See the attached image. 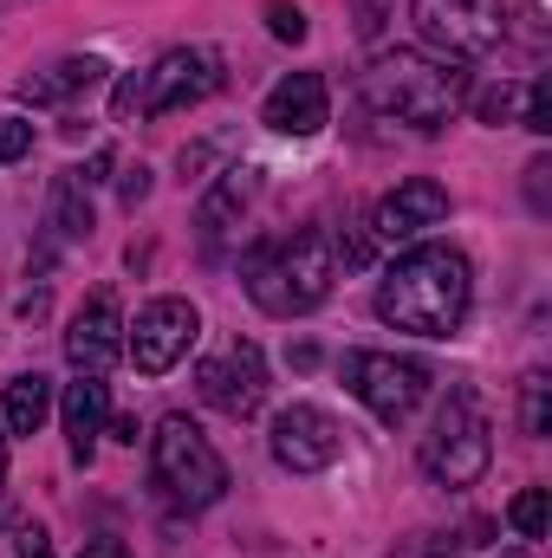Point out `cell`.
Wrapping results in <instances>:
<instances>
[{
  "mask_svg": "<svg viewBox=\"0 0 552 558\" xmlns=\"http://www.w3.org/2000/svg\"><path fill=\"white\" fill-rule=\"evenodd\" d=\"M475 305V267L448 241L404 247L377 279V318L410 338H455Z\"/></svg>",
  "mask_w": 552,
  "mask_h": 558,
  "instance_id": "1",
  "label": "cell"
},
{
  "mask_svg": "<svg viewBox=\"0 0 552 558\" xmlns=\"http://www.w3.org/2000/svg\"><path fill=\"white\" fill-rule=\"evenodd\" d=\"M241 279H248V299L261 312H274V318L319 312L332 299V279H338L332 234L325 228H292L279 241H254L241 254Z\"/></svg>",
  "mask_w": 552,
  "mask_h": 558,
  "instance_id": "2",
  "label": "cell"
},
{
  "mask_svg": "<svg viewBox=\"0 0 552 558\" xmlns=\"http://www.w3.org/2000/svg\"><path fill=\"white\" fill-rule=\"evenodd\" d=\"M358 92H364V105L377 118L435 137L468 105V72L448 65V59H429V52H384V59H371V72H364Z\"/></svg>",
  "mask_w": 552,
  "mask_h": 558,
  "instance_id": "3",
  "label": "cell"
},
{
  "mask_svg": "<svg viewBox=\"0 0 552 558\" xmlns=\"http://www.w3.org/2000/svg\"><path fill=\"white\" fill-rule=\"evenodd\" d=\"M221 92V59L202 52V46H169L149 72H124L118 92H111V118L131 124V118H169V111H189L202 98Z\"/></svg>",
  "mask_w": 552,
  "mask_h": 558,
  "instance_id": "4",
  "label": "cell"
},
{
  "mask_svg": "<svg viewBox=\"0 0 552 558\" xmlns=\"http://www.w3.org/2000/svg\"><path fill=\"white\" fill-rule=\"evenodd\" d=\"M149 474H156L163 500L182 507V513H202V507H215L228 494V461L215 454V441L189 416L156 422V435H149Z\"/></svg>",
  "mask_w": 552,
  "mask_h": 558,
  "instance_id": "5",
  "label": "cell"
},
{
  "mask_svg": "<svg viewBox=\"0 0 552 558\" xmlns=\"http://www.w3.org/2000/svg\"><path fill=\"white\" fill-rule=\"evenodd\" d=\"M488 461H494V435H488L475 390H448L435 410V428L422 435V474L435 487H475L488 474Z\"/></svg>",
  "mask_w": 552,
  "mask_h": 558,
  "instance_id": "6",
  "label": "cell"
},
{
  "mask_svg": "<svg viewBox=\"0 0 552 558\" xmlns=\"http://www.w3.org/2000/svg\"><path fill=\"white\" fill-rule=\"evenodd\" d=\"M338 377H345V390L384 422V428L410 422L416 410H422V397H429V384H435L429 364L397 357V351H345V357H338Z\"/></svg>",
  "mask_w": 552,
  "mask_h": 558,
  "instance_id": "7",
  "label": "cell"
},
{
  "mask_svg": "<svg viewBox=\"0 0 552 558\" xmlns=\"http://www.w3.org/2000/svg\"><path fill=\"white\" fill-rule=\"evenodd\" d=\"M410 20L448 59H488L507 39V7L501 0H410Z\"/></svg>",
  "mask_w": 552,
  "mask_h": 558,
  "instance_id": "8",
  "label": "cell"
},
{
  "mask_svg": "<svg viewBox=\"0 0 552 558\" xmlns=\"http://www.w3.org/2000/svg\"><path fill=\"white\" fill-rule=\"evenodd\" d=\"M195 338H202V312L189 299H149L137 325H124V357L137 364V377H163L189 357Z\"/></svg>",
  "mask_w": 552,
  "mask_h": 558,
  "instance_id": "9",
  "label": "cell"
},
{
  "mask_svg": "<svg viewBox=\"0 0 552 558\" xmlns=\"http://www.w3.org/2000/svg\"><path fill=\"white\" fill-rule=\"evenodd\" d=\"M274 461L286 474H325L338 454H345V422L319 403H286L274 416V435H267Z\"/></svg>",
  "mask_w": 552,
  "mask_h": 558,
  "instance_id": "10",
  "label": "cell"
},
{
  "mask_svg": "<svg viewBox=\"0 0 552 558\" xmlns=\"http://www.w3.org/2000/svg\"><path fill=\"white\" fill-rule=\"evenodd\" d=\"M195 397H202L208 410H221L228 422L261 416V403H267V364H261V344L241 338L228 357H208V364L195 371Z\"/></svg>",
  "mask_w": 552,
  "mask_h": 558,
  "instance_id": "11",
  "label": "cell"
},
{
  "mask_svg": "<svg viewBox=\"0 0 552 558\" xmlns=\"http://www.w3.org/2000/svg\"><path fill=\"white\" fill-rule=\"evenodd\" d=\"M118 357H124V305H118L111 286H98V292L72 312V325H65V364H72L79 377H105Z\"/></svg>",
  "mask_w": 552,
  "mask_h": 558,
  "instance_id": "12",
  "label": "cell"
},
{
  "mask_svg": "<svg viewBox=\"0 0 552 558\" xmlns=\"http://www.w3.org/2000/svg\"><path fill=\"white\" fill-rule=\"evenodd\" d=\"M442 221H448V189L435 175H410L371 208V241L397 247V241H416L422 228H442Z\"/></svg>",
  "mask_w": 552,
  "mask_h": 558,
  "instance_id": "13",
  "label": "cell"
},
{
  "mask_svg": "<svg viewBox=\"0 0 552 558\" xmlns=\"http://www.w3.org/2000/svg\"><path fill=\"white\" fill-rule=\"evenodd\" d=\"M261 124H267L274 137H319V131L332 124V92H325V78H319V72H286L274 92H267V105H261Z\"/></svg>",
  "mask_w": 552,
  "mask_h": 558,
  "instance_id": "14",
  "label": "cell"
},
{
  "mask_svg": "<svg viewBox=\"0 0 552 558\" xmlns=\"http://www.w3.org/2000/svg\"><path fill=\"white\" fill-rule=\"evenodd\" d=\"M261 195V169L254 162H228L215 182H208V195L195 202V234H202V247L215 254L235 228H241V215H248V202Z\"/></svg>",
  "mask_w": 552,
  "mask_h": 558,
  "instance_id": "15",
  "label": "cell"
},
{
  "mask_svg": "<svg viewBox=\"0 0 552 558\" xmlns=\"http://www.w3.org/2000/svg\"><path fill=\"white\" fill-rule=\"evenodd\" d=\"M105 72H111V65H105L98 52H72V59H52V65L13 78V98H20V105H72V98H85L92 85H105Z\"/></svg>",
  "mask_w": 552,
  "mask_h": 558,
  "instance_id": "16",
  "label": "cell"
},
{
  "mask_svg": "<svg viewBox=\"0 0 552 558\" xmlns=\"http://www.w3.org/2000/svg\"><path fill=\"white\" fill-rule=\"evenodd\" d=\"M59 416H65V448H72V461L92 468L98 435H105V416H111V384H105V377H79V384H65Z\"/></svg>",
  "mask_w": 552,
  "mask_h": 558,
  "instance_id": "17",
  "label": "cell"
},
{
  "mask_svg": "<svg viewBox=\"0 0 552 558\" xmlns=\"http://www.w3.org/2000/svg\"><path fill=\"white\" fill-rule=\"evenodd\" d=\"M92 228H98L92 189L79 182V169H59V175H52V195H46V234H52L59 247H79V241H92Z\"/></svg>",
  "mask_w": 552,
  "mask_h": 558,
  "instance_id": "18",
  "label": "cell"
},
{
  "mask_svg": "<svg viewBox=\"0 0 552 558\" xmlns=\"http://www.w3.org/2000/svg\"><path fill=\"white\" fill-rule=\"evenodd\" d=\"M0 416H7V435H39L46 416H52V384H46L39 371L7 377V403H0Z\"/></svg>",
  "mask_w": 552,
  "mask_h": 558,
  "instance_id": "19",
  "label": "cell"
},
{
  "mask_svg": "<svg viewBox=\"0 0 552 558\" xmlns=\"http://www.w3.org/2000/svg\"><path fill=\"white\" fill-rule=\"evenodd\" d=\"M520 435L527 441H547L552 435V377L547 371H527L520 377Z\"/></svg>",
  "mask_w": 552,
  "mask_h": 558,
  "instance_id": "20",
  "label": "cell"
},
{
  "mask_svg": "<svg viewBox=\"0 0 552 558\" xmlns=\"http://www.w3.org/2000/svg\"><path fill=\"white\" fill-rule=\"evenodd\" d=\"M547 487H520L514 500H507V526L520 533V539H547Z\"/></svg>",
  "mask_w": 552,
  "mask_h": 558,
  "instance_id": "21",
  "label": "cell"
},
{
  "mask_svg": "<svg viewBox=\"0 0 552 558\" xmlns=\"http://www.w3.org/2000/svg\"><path fill=\"white\" fill-rule=\"evenodd\" d=\"M7 533H13V553H20V558H52V533H46L33 513L7 507Z\"/></svg>",
  "mask_w": 552,
  "mask_h": 558,
  "instance_id": "22",
  "label": "cell"
},
{
  "mask_svg": "<svg viewBox=\"0 0 552 558\" xmlns=\"http://www.w3.org/2000/svg\"><path fill=\"white\" fill-rule=\"evenodd\" d=\"M475 118H481V124H494V131H501V124H520V92H514L507 78H501V85H488V92L475 98Z\"/></svg>",
  "mask_w": 552,
  "mask_h": 558,
  "instance_id": "23",
  "label": "cell"
},
{
  "mask_svg": "<svg viewBox=\"0 0 552 558\" xmlns=\"http://www.w3.org/2000/svg\"><path fill=\"white\" fill-rule=\"evenodd\" d=\"M520 124H527L533 137H552V78H547V72L520 92Z\"/></svg>",
  "mask_w": 552,
  "mask_h": 558,
  "instance_id": "24",
  "label": "cell"
},
{
  "mask_svg": "<svg viewBox=\"0 0 552 558\" xmlns=\"http://www.w3.org/2000/svg\"><path fill=\"white\" fill-rule=\"evenodd\" d=\"M267 33L286 39V46H299V39H305V13H299L292 0H267Z\"/></svg>",
  "mask_w": 552,
  "mask_h": 558,
  "instance_id": "25",
  "label": "cell"
},
{
  "mask_svg": "<svg viewBox=\"0 0 552 558\" xmlns=\"http://www.w3.org/2000/svg\"><path fill=\"white\" fill-rule=\"evenodd\" d=\"M33 156V124L26 118H0V162H20Z\"/></svg>",
  "mask_w": 552,
  "mask_h": 558,
  "instance_id": "26",
  "label": "cell"
},
{
  "mask_svg": "<svg viewBox=\"0 0 552 558\" xmlns=\"http://www.w3.org/2000/svg\"><path fill=\"white\" fill-rule=\"evenodd\" d=\"M118 202H124L131 215L149 202V169H143V162H131V169H124V182H118Z\"/></svg>",
  "mask_w": 552,
  "mask_h": 558,
  "instance_id": "27",
  "label": "cell"
},
{
  "mask_svg": "<svg viewBox=\"0 0 552 558\" xmlns=\"http://www.w3.org/2000/svg\"><path fill=\"white\" fill-rule=\"evenodd\" d=\"M547 175H552V162H547V156H533V162H527V202H533V215H547V208H552Z\"/></svg>",
  "mask_w": 552,
  "mask_h": 558,
  "instance_id": "28",
  "label": "cell"
},
{
  "mask_svg": "<svg viewBox=\"0 0 552 558\" xmlns=\"http://www.w3.org/2000/svg\"><path fill=\"white\" fill-rule=\"evenodd\" d=\"M111 162H118V156H111V149H98V156L79 169V182H85V189H92V182H105V175H111Z\"/></svg>",
  "mask_w": 552,
  "mask_h": 558,
  "instance_id": "29",
  "label": "cell"
},
{
  "mask_svg": "<svg viewBox=\"0 0 552 558\" xmlns=\"http://www.w3.org/2000/svg\"><path fill=\"white\" fill-rule=\"evenodd\" d=\"M79 558H131V546H124V539H92Z\"/></svg>",
  "mask_w": 552,
  "mask_h": 558,
  "instance_id": "30",
  "label": "cell"
},
{
  "mask_svg": "<svg viewBox=\"0 0 552 558\" xmlns=\"http://www.w3.org/2000/svg\"><path fill=\"white\" fill-rule=\"evenodd\" d=\"M105 428H111L124 448H137V416H105Z\"/></svg>",
  "mask_w": 552,
  "mask_h": 558,
  "instance_id": "31",
  "label": "cell"
},
{
  "mask_svg": "<svg viewBox=\"0 0 552 558\" xmlns=\"http://www.w3.org/2000/svg\"><path fill=\"white\" fill-rule=\"evenodd\" d=\"M0 481H7V435H0Z\"/></svg>",
  "mask_w": 552,
  "mask_h": 558,
  "instance_id": "32",
  "label": "cell"
},
{
  "mask_svg": "<svg viewBox=\"0 0 552 558\" xmlns=\"http://www.w3.org/2000/svg\"><path fill=\"white\" fill-rule=\"evenodd\" d=\"M501 558H533V553H527V546H514V553H501Z\"/></svg>",
  "mask_w": 552,
  "mask_h": 558,
  "instance_id": "33",
  "label": "cell"
},
{
  "mask_svg": "<svg viewBox=\"0 0 552 558\" xmlns=\"http://www.w3.org/2000/svg\"><path fill=\"white\" fill-rule=\"evenodd\" d=\"M429 558H455V553H442V546H435V553H429Z\"/></svg>",
  "mask_w": 552,
  "mask_h": 558,
  "instance_id": "34",
  "label": "cell"
}]
</instances>
